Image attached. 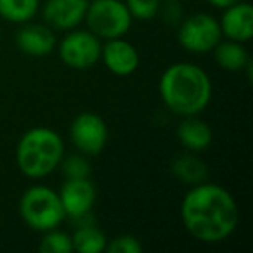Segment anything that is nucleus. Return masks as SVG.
<instances>
[{"mask_svg":"<svg viewBox=\"0 0 253 253\" xmlns=\"http://www.w3.org/2000/svg\"><path fill=\"white\" fill-rule=\"evenodd\" d=\"M222 16L218 19L222 37L234 42H248L253 37V7L248 2H236L229 7L222 9Z\"/></svg>","mask_w":253,"mask_h":253,"instance_id":"nucleus-12","label":"nucleus"},{"mask_svg":"<svg viewBox=\"0 0 253 253\" xmlns=\"http://www.w3.org/2000/svg\"><path fill=\"white\" fill-rule=\"evenodd\" d=\"M108 253H141L142 243L132 234H122L113 239H108L106 250Z\"/></svg>","mask_w":253,"mask_h":253,"instance_id":"nucleus-22","label":"nucleus"},{"mask_svg":"<svg viewBox=\"0 0 253 253\" xmlns=\"http://www.w3.org/2000/svg\"><path fill=\"white\" fill-rule=\"evenodd\" d=\"M177 137L180 144L191 153H200L210 148L211 139V128L205 120L198 118V115L184 116V120L177 126Z\"/></svg>","mask_w":253,"mask_h":253,"instance_id":"nucleus-14","label":"nucleus"},{"mask_svg":"<svg viewBox=\"0 0 253 253\" xmlns=\"http://www.w3.org/2000/svg\"><path fill=\"white\" fill-rule=\"evenodd\" d=\"M40 0H0V18L14 25H25L37 16Z\"/></svg>","mask_w":253,"mask_h":253,"instance_id":"nucleus-18","label":"nucleus"},{"mask_svg":"<svg viewBox=\"0 0 253 253\" xmlns=\"http://www.w3.org/2000/svg\"><path fill=\"white\" fill-rule=\"evenodd\" d=\"M180 218L196 241L217 245L231 238L238 229L239 207L225 187L205 180L191 186L184 194Z\"/></svg>","mask_w":253,"mask_h":253,"instance_id":"nucleus-1","label":"nucleus"},{"mask_svg":"<svg viewBox=\"0 0 253 253\" xmlns=\"http://www.w3.org/2000/svg\"><path fill=\"white\" fill-rule=\"evenodd\" d=\"M207 2L210 5H213V7H217V9H225V7H229V5L239 2V0H207Z\"/></svg>","mask_w":253,"mask_h":253,"instance_id":"nucleus-23","label":"nucleus"},{"mask_svg":"<svg viewBox=\"0 0 253 253\" xmlns=\"http://www.w3.org/2000/svg\"><path fill=\"white\" fill-rule=\"evenodd\" d=\"M179 43L193 54H207L217 47L222 40L218 19L208 12H196L180 21L177 32Z\"/></svg>","mask_w":253,"mask_h":253,"instance_id":"nucleus-6","label":"nucleus"},{"mask_svg":"<svg viewBox=\"0 0 253 253\" xmlns=\"http://www.w3.org/2000/svg\"><path fill=\"white\" fill-rule=\"evenodd\" d=\"M19 213L30 229L45 232L56 229L66 220L57 191L47 186H32L19 200Z\"/></svg>","mask_w":253,"mask_h":253,"instance_id":"nucleus-4","label":"nucleus"},{"mask_svg":"<svg viewBox=\"0 0 253 253\" xmlns=\"http://www.w3.org/2000/svg\"><path fill=\"white\" fill-rule=\"evenodd\" d=\"M0 39H2V33H0Z\"/></svg>","mask_w":253,"mask_h":253,"instance_id":"nucleus-24","label":"nucleus"},{"mask_svg":"<svg viewBox=\"0 0 253 253\" xmlns=\"http://www.w3.org/2000/svg\"><path fill=\"white\" fill-rule=\"evenodd\" d=\"M39 250L42 253H71L73 252L71 234L59 231V227L45 231L40 239Z\"/></svg>","mask_w":253,"mask_h":253,"instance_id":"nucleus-19","label":"nucleus"},{"mask_svg":"<svg viewBox=\"0 0 253 253\" xmlns=\"http://www.w3.org/2000/svg\"><path fill=\"white\" fill-rule=\"evenodd\" d=\"M84 21H87V30L95 37L111 40L125 37L132 28L134 18L122 0H92Z\"/></svg>","mask_w":253,"mask_h":253,"instance_id":"nucleus-5","label":"nucleus"},{"mask_svg":"<svg viewBox=\"0 0 253 253\" xmlns=\"http://www.w3.org/2000/svg\"><path fill=\"white\" fill-rule=\"evenodd\" d=\"M125 5L134 19L149 21L160 12L162 0H125Z\"/></svg>","mask_w":253,"mask_h":253,"instance_id":"nucleus-21","label":"nucleus"},{"mask_svg":"<svg viewBox=\"0 0 253 253\" xmlns=\"http://www.w3.org/2000/svg\"><path fill=\"white\" fill-rule=\"evenodd\" d=\"M101 61L116 77H128L135 73V70L141 64L137 49L123 37L106 40V43H102Z\"/></svg>","mask_w":253,"mask_h":253,"instance_id":"nucleus-11","label":"nucleus"},{"mask_svg":"<svg viewBox=\"0 0 253 253\" xmlns=\"http://www.w3.org/2000/svg\"><path fill=\"white\" fill-rule=\"evenodd\" d=\"M57 194H59L66 218L75 220V218H80L92 211L95 205V198H97V189L88 177L66 179V182L61 186V191Z\"/></svg>","mask_w":253,"mask_h":253,"instance_id":"nucleus-9","label":"nucleus"},{"mask_svg":"<svg viewBox=\"0 0 253 253\" xmlns=\"http://www.w3.org/2000/svg\"><path fill=\"white\" fill-rule=\"evenodd\" d=\"M170 169H172V173L177 179L189 184V186L205 182L208 175L207 165L193 153H184V155L175 156Z\"/></svg>","mask_w":253,"mask_h":253,"instance_id":"nucleus-17","label":"nucleus"},{"mask_svg":"<svg viewBox=\"0 0 253 253\" xmlns=\"http://www.w3.org/2000/svg\"><path fill=\"white\" fill-rule=\"evenodd\" d=\"M213 54L218 66L227 71H245L246 64L252 61L243 43L234 40H220L213 49Z\"/></svg>","mask_w":253,"mask_h":253,"instance_id":"nucleus-16","label":"nucleus"},{"mask_svg":"<svg viewBox=\"0 0 253 253\" xmlns=\"http://www.w3.org/2000/svg\"><path fill=\"white\" fill-rule=\"evenodd\" d=\"M64 158L63 137L49 126H33L16 146V163L28 179H43L56 172Z\"/></svg>","mask_w":253,"mask_h":253,"instance_id":"nucleus-3","label":"nucleus"},{"mask_svg":"<svg viewBox=\"0 0 253 253\" xmlns=\"http://www.w3.org/2000/svg\"><path fill=\"white\" fill-rule=\"evenodd\" d=\"M59 167L63 169V173L66 179H85L92 172L90 162L82 153L80 155H71L68 158H63Z\"/></svg>","mask_w":253,"mask_h":253,"instance_id":"nucleus-20","label":"nucleus"},{"mask_svg":"<svg viewBox=\"0 0 253 253\" xmlns=\"http://www.w3.org/2000/svg\"><path fill=\"white\" fill-rule=\"evenodd\" d=\"M160 97L167 109L179 116L200 115L211 101V80L193 63L170 64L160 77Z\"/></svg>","mask_w":253,"mask_h":253,"instance_id":"nucleus-2","label":"nucleus"},{"mask_svg":"<svg viewBox=\"0 0 253 253\" xmlns=\"http://www.w3.org/2000/svg\"><path fill=\"white\" fill-rule=\"evenodd\" d=\"M59 57L73 70H87L101 61V39L90 30H70L59 42Z\"/></svg>","mask_w":253,"mask_h":253,"instance_id":"nucleus-7","label":"nucleus"},{"mask_svg":"<svg viewBox=\"0 0 253 253\" xmlns=\"http://www.w3.org/2000/svg\"><path fill=\"white\" fill-rule=\"evenodd\" d=\"M70 139L78 153L85 156H97L104 151L108 144V125L97 113L84 111L75 116L71 122Z\"/></svg>","mask_w":253,"mask_h":253,"instance_id":"nucleus-8","label":"nucleus"},{"mask_svg":"<svg viewBox=\"0 0 253 253\" xmlns=\"http://www.w3.org/2000/svg\"><path fill=\"white\" fill-rule=\"evenodd\" d=\"M90 0H47L42 9L45 25L56 32H70L77 28L87 14Z\"/></svg>","mask_w":253,"mask_h":253,"instance_id":"nucleus-10","label":"nucleus"},{"mask_svg":"<svg viewBox=\"0 0 253 253\" xmlns=\"http://www.w3.org/2000/svg\"><path fill=\"white\" fill-rule=\"evenodd\" d=\"M16 43L19 50L26 56L43 57L49 56L57 47V39L49 25L28 21L16 33Z\"/></svg>","mask_w":253,"mask_h":253,"instance_id":"nucleus-13","label":"nucleus"},{"mask_svg":"<svg viewBox=\"0 0 253 253\" xmlns=\"http://www.w3.org/2000/svg\"><path fill=\"white\" fill-rule=\"evenodd\" d=\"M77 222L73 234H71V243H73V250L78 253H101L106 250V243L108 238L99 227H95L92 215L87 213L80 218H75Z\"/></svg>","mask_w":253,"mask_h":253,"instance_id":"nucleus-15","label":"nucleus"}]
</instances>
